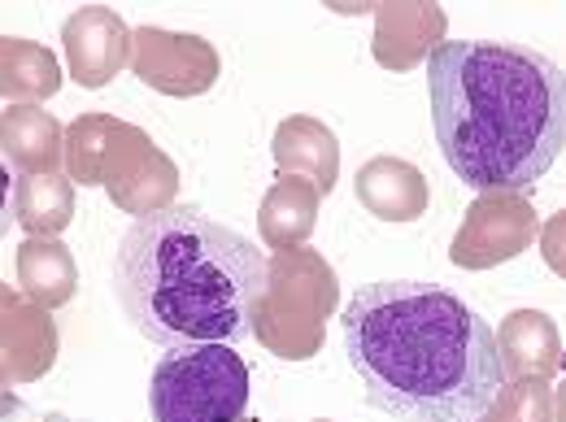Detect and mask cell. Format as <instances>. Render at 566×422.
<instances>
[{"mask_svg":"<svg viewBox=\"0 0 566 422\" xmlns=\"http://www.w3.org/2000/svg\"><path fill=\"white\" fill-rule=\"evenodd\" d=\"M340 345L366 401L392 422H484L510 383L496 331L436 283L357 287Z\"/></svg>","mask_w":566,"mask_h":422,"instance_id":"obj_1","label":"cell"},{"mask_svg":"<svg viewBox=\"0 0 566 422\" xmlns=\"http://www.w3.org/2000/svg\"><path fill=\"white\" fill-rule=\"evenodd\" d=\"M427 101L449 170L475 192H527L566 148V71L523 44L444 40Z\"/></svg>","mask_w":566,"mask_h":422,"instance_id":"obj_2","label":"cell"},{"mask_svg":"<svg viewBox=\"0 0 566 422\" xmlns=\"http://www.w3.org/2000/svg\"><path fill=\"white\" fill-rule=\"evenodd\" d=\"M266 253L197 205L148 213L114 253V296L144 340L175 349L235 345L253 331Z\"/></svg>","mask_w":566,"mask_h":422,"instance_id":"obj_3","label":"cell"},{"mask_svg":"<svg viewBox=\"0 0 566 422\" xmlns=\"http://www.w3.org/2000/svg\"><path fill=\"white\" fill-rule=\"evenodd\" d=\"M66 175L78 188H105L123 213L175 210L179 166L153 136L114 114H78L66 127Z\"/></svg>","mask_w":566,"mask_h":422,"instance_id":"obj_4","label":"cell"},{"mask_svg":"<svg viewBox=\"0 0 566 422\" xmlns=\"http://www.w3.org/2000/svg\"><path fill=\"white\" fill-rule=\"evenodd\" d=\"M340 305V279L318 249H280L266 262V287L253 314V336L280 361H310L323 352L327 323Z\"/></svg>","mask_w":566,"mask_h":422,"instance_id":"obj_5","label":"cell"},{"mask_svg":"<svg viewBox=\"0 0 566 422\" xmlns=\"http://www.w3.org/2000/svg\"><path fill=\"white\" fill-rule=\"evenodd\" d=\"M253 374L231 345L161 352L148 379L153 422H240Z\"/></svg>","mask_w":566,"mask_h":422,"instance_id":"obj_6","label":"cell"},{"mask_svg":"<svg viewBox=\"0 0 566 422\" xmlns=\"http://www.w3.org/2000/svg\"><path fill=\"white\" fill-rule=\"evenodd\" d=\"M541 218L527 192H480L449 244V262L462 271H493L523 257L541 240Z\"/></svg>","mask_w":566,"mask_h":422,"instance_id":"obj_7","label":"cell"},{"mask_svg":"<svg viewBox=\"0 0 566 422\" xmlns=\"http://www.w3.org/2000/svg\"><path fill=\"white\" fill-rule=\"evenodd\" d=\"M132 74L144 87L188 101V96H206L218 74L222 57L210 40L188 35V31H161V27H140L132 35Z\"/></svg>","mask_w":566,"mask_h":422,"instance_id":"obj_8","label":"cell"},{"mask_svg":"<svg viewBox=\"0 0 566 422\" xmlns=\"http://www.w3.org/2000/svg\"><path fill=\"white\" fill-rule=\"evenodd\" d=\"M132 27L109 4H83L62 22L66 66L78 87H105L132 66Z\"/></svg>","mask_w":566,"mask_h":422,"instance_id":"obj_9","label":"cell"},{"mask_svg":"<svg viewBox=\"0 0 566 422\" xmlns=\"http://www.w3.org/2000/svg\"><path fill=\"white\" fill-rule=\"evenodd\" d=\"M0 340H4V388L35 383L57 361V323L53 309L35 305L18 287L0 292Z\"/></svg>","mask_w":566,"mask_h":422,"instance_id":"obj_10","label":"cell"},{"mask_svg":"<svg viewBox=\"0 0 566 422\" xmlns=\"http://www.w3.org/2000/svg\"><path fill=\"white\" fill-rule=\"evenodd\" d=\"M375 13V40L370 53L384 71H415L419 62H431V53L444 44V9L440 4H370Z\"/></svg>","mask_w":566,"mask_h":422,"instance_id":"obj_11","label":"cell"},{"mask_svg":"<svg viewBox=\"0 0 566 422\" xmlns=\"http://www.w3.org/2000/svg\"><path fill=\"white\" fill-rule=\"evenodd\" d=\"M354 197L366 213L379 222H415L431 205L427 175L415 161L401 157H370L354 179Z\"/></svg>","mask_w":566,"mask_h":422,"instance_id":"obj_12","label":"cell"},{"mask_svg":"<svg viewBox=\"0 0 566 422\" xmlns=\"http://www.w3.org/2000/svg\"><path fill=\"white\" fill-rule=\"evenodd\" d=\"M271 152H275V166L280 175H296V179H310L323 197H332L336 179H340V144H336V131L310 114H292L275 127V140H271Z\"/></svg>","mask_w":566,"mask_h":422,"instance_id":"obj_13","label":"cell"},{"mask_svg":"<svg viewBox=\"0 0 566 422\" xmlns=\"http://www.w3.org/2000/svg\"><path fill=\"white\" fill-rule=\"evenodd\" d=\"M0 140H4V161L22 179L27 175H57V166H66V127L49 109L4 105Z\"/></svg>","mask_w":566,"mask_h":422,"instance_id":"obj_14","label":"cell"},{"mask_svg":"<svg viewBox=\"0 0 566 422\" xmlns=\"http://www.w3.org/2000/svg\"><path fill=\"white\" fill-rule=\"evenodd\" d=\"M496 345L510 379H554L563 370V336L545 309H514L496 327Z\"/></svg>","mask_w":566,"mask_h":422,"instance_id":"obj_15","label":"cell"},{"mask_svg":"<svg viewBox=\"0 0 566 422\" xmlns=\"http://www.w3.org/2000/svg\"><path fill=\"white\" fill-rule=\"evenodd\" d=\"M318 205H323V192L310 183V179H296V175H280L275 188L262 197V210H258V235L266 249H305V240L314 235L318 226Z\"/></svg>","mask_w":566,"mask_h":422,"instance_id":"obj_16","label":"cell"},{"mask_svg":"<svg viewBox=\"0 0 566 422\" xmlns=\"http://www.w3.org/2000/svg\"><path fill=\"white\" fill-rule=\"evenodd\" d=\"M18 292L44 309L71 305L78 292V266H74L71 249L62 240L27 235L18 244Z\"/></svg>","mask_w":566,"mask_h":422,"instance_id":"obj_17","label":"cell"},{"mask_svg":"<svg viewBox=\"0 0 566 422\" xmlns=\"http://www.w3.org/2000/svg\"><path fill=\"white\" fill-rule=\"evenodd\" d=\"M62 87V66L57 57L35 44V40H22V35H4L0 40V92H4V105H35V101H49L57 96Z\"/></svg>","mask_w":566,"mask_h":422,"instance_id":"obj_18","label":"cell"},{"mask_svg":"<svg viewBox=\"0 0 566 422\" xmlns=\"http://www.w3.org/2000/svg\"><path fill=\"white\" fill-rule=\"evenodd\" d=\"M13 222L27 235L57 240L74 222V179L71 175H27L13 188Z\"/></svg>","mask_w":566,"mask_h":422,"instance_id":"obj_19","label":"cell"},{"mask_svg":"<svg viewBox=\"0 0 566 422\" xmlns=\"http://www.w3.org/2000/svg\"><path fill=\"white\" fill-rule=\"evenodd\" d=\"M484 422H554V388L545 379H510Z\"/></svg>","mask_w":566,"mask_h":422,"instance_id":"obj_20","label":"cell"},{"mask_svg":"<svg viewBox=\"0 0 566 422\" xmlns=\"http://www.w3.org/2000/svg\"><path fill=\"white\" fill-rule=\"evenodd\" d=\"M541 257L558 279H566V210L541 226Z\"/></svg>","mask_w":566,"mask_h":422,"instance_id":"obj_21","label":"cell"},{"mask_svg":"<svg viewBox=\"0 0 566 422\" xmlns=\"http://www.w3.org/2000/svg\"><path fill=\"white\" fill-rule=\"evenodd\" d=\"M554 422H566V383L554 388Z\"/></svg>","mask_w":566,"mask_h":422,"instance_id":"obj_22","label":"cell"},{"mask_svg":"<svg viewBox=\"0 0 566 422\" xmlns=\"http://www.w3.org/2000/svg\"><path fill=\"white\" fill-rule=\"evenodd\" d=\"M44 422H83V419H66V414H44Z\"/></svg>","mask_w":566,"mask_h":422,"instance_id":"obj_23","label":"cell"},{"mask_svg":"<svg viewBox=\"0 0 566 422\" xmlns=\"http://www.w3.org/2000/svg\"><path fill=\"white\" fill-rule=\"evenodd\" d=\"M240 422H258V419H249V414H244V419H240Z\"/></svg>","mask_w":566,"mask_h":422,"instance_id":"obj_24","label":"cell"},{"mask_svg":"<svg viewBox=\"0 0 566 422\" xmlns=\"http://www.w3.org/2000/svg\"><path fill=\"white\" fill-rule=\"evenodd\" d=\"M314 422H332V419H314Z\"/></svg>","mask_w":566,"mask_h":422,"instance_id":"obj_25","label":"cell"}]
</instances>
